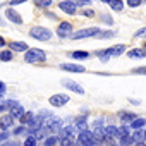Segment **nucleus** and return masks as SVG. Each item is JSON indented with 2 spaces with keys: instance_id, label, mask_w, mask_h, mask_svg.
Segmentation results:
<instances>
[{
  "instance_id": "f257e3e1",
  "label": "nucleus",
  "mask_w": 146,
  "mask_h": 146,
  "mask_svg": "<svg viewBox=\"0 0 146 146\" xmlns=\"http://www.w3.org/2000/svg\"><path fill=\"white\" fill-rule=\"evenodd\" d=\"M24 60L28 64H38V62H45L46 60V55L40 48H29L26 52V55H24Z\"/></svg>"
},
{
  "instance_id": "f03ea898",
  "label": "nucleus",
  "mask_w": 146,
  "mask_h": 146,
  "mask_svg": "<svg viewBox=\"0 0 146 146\" xmlns=\"http://www.w3.org/2000/svg\"><path fill=\"white\" fill-rule=\"evenodd\" d=\"M29 36L35 38V40H40V41H48L52 38V33L46 29V28H41V26H33L29 29Z\"/></svg>"
},
{
  "instance_id": "7ed1b4c3",
  "label": "nucleus",
  "mask_w": 146,
  "mask_h": 146,
  "mask_svg": "<svg viewBox=\"0 0 146 146\" xmlns=\"http://www.w3.org/2000/svg\"><path fill=\"white\" fill-rule=\"evenodd\" d=\"M78 141L81 146H98V143L95 141L93 137V132L91 131H83V132H78Z\"/></svg>"
},
{
  "instance_id": "20e7f679",
  "label": "nucleus",
  "mask_w": 146,
  "mask_h": 146,
  "mask_svg": "<svg viewBox=\"0 0 146 146\" xmlns=\"http://www.w3.org/2000/svg\"><path fill=\"white\" fill-rule=\"evenodd\" d=\"M100 33L98 28H86V29H79L76 33H72V40H83V38H88V36H96Z\"/></svg>"
},
{
  "instance_id": "39448f33",
  "label": "nucleus",
  "mask_w": 146,
  "mask_h": 146,
  "mask_svg": "<svg viewBox=\"0 0 146 146\" xmlns=\"http://www.w3.org/2000/svg\"><path fill=\"white\" fill-rule=\"evenodd\" d=\"M125 50V45H117V46H112V48H107V50H100L96 52V55H108V57H117V55H122Z\"/></svg>"
},
{
  "instance_id": "423d86ee",
  "label": "nucleus",
  "mask_w": 146,
  "mask_h": 146,
  "mask_svg": "<svg viewBox=\"0 0 146 146\" xmlns=\"http://www.w3.org/2000/svg\"><path fill=\"white\" fill-rule=\"evenodd\" d=\"M60 83H62V86H65L69 91H74V93H78V95H84L83 86L78 84V83H74V81H70V79H62Z\"/></svg>"
},
{
  "instance_id": "0eeeda50",
  "label": "nucleus",
  "mask_w": 146,
  "mask_h": 146,
  "mask_svg": "<svg viewBox=\"0 0 146 146\" xmlns=\"http://www.w3.org/2000/svg\"><path fill=\"white\" fill-rule=\"evenodd\" d=\"M50 105H53V107H62V105H65L67 102H69V96L67 95H53V96H50Z\"/></svg>"
},
{
  "instance_id": "6e6552de",
  "label": "nucleus",
  "mask_w": 146,
  "mask_h": 146,
  "mask_svg": "<svg viewBox=\"0 0 146 146\" xmlns=\"http://www.w3.org/2000/svg\"><path fill=\"white\" fill-rule=\"evenodd\" d=\"M70 31H72V24L70 23H60V26L57 28V35L60 38H65L67 35H70Z\"/></svg>"
},
{
  "instance_id": "1a4fd4ad",
  "label": "nucleus",
  "mask_w": 146,
  "mask_h": 146,
  "mask_svg": "<svg viewBox=\"0 0 146 146\" xmlns=\"http://www.w3.org/2000/svg\"><path fill=\"white\" fill-rule=\"evenodd\" d=\"M60 69L62 70H69V72H84L83 65H79V64H69V62L60 64Z\"/></svg>"
},
{
  "instance_id": "9d476101",
  "label": "nucleus",
  "mask_w": 146,
  "mask_h": 146,
  "mask_svg": "<svg viewBox=\"0 0 146 146\" xmlns=\"http://www.w3.org/2000/svg\"><path fill=\"white\" fill-rule=\"evenodd\" d=\"M74 134H76V127L72 125H64L60 129V139H72Z\"/></svg>"
},
{
  "instance_id": "9b49d317",
  "label": "nucleus",
  "mask_w": 146,
  "mask_h": 146,
  "mask_svg": "<svg viewBox=\"0 0 146 146\" xmlns=\"http://www.w3.org/2000/svg\"><path fill=\"white\" fill-rule=\"evenodd\" d=\"M60 11L62 12H65V14H76L78 12V7L74 5V4H70L69 0H65V2H60Z\"/></svg>"
},
{
  "instance_id": "f8f14e48",
  "label": "nucleus",
  "mask_w": 146,
  "mask_h": 146,
  "mask_svg": "<svg viewBox=\"0 0 146 146\" xmlns=\"http://www.w3.org/2000/svg\"><path fill=\"white\" fill-rule=\"evenodd\" d=\"M5 16H7V19H9L11 23H14V24H21V23H23V17H21L14 9H7Z\"/></svg>"
},
{
  "instance_id": "ddd939ff",
  "label": "nucleus",
  "mask_w": 146,
  "mask_h": 146,
  "mask_svg": "<svg viewBox=\"0 0 146 146\" xmlns=\"http://www.w3.org/2000/svg\"><path fill=\"white\" fill-rule=\"evenodd\" d=\"M131 136H132L134 144H136V143H144V141H146V132H144V129H136Z\"/></svg>"
},
{
  "instance_id": "4468645a",
  "label": "nucleus",
  "mask_w": 146,
  "mask_h": 146,
  "mask_svg": "<svg viewBox=\"0 0 146 146\" xmlns=\"http://www.w3.org/2000/svg\"><path fill=\"white\" fill-rule=\"evenodd\" d=\"M12 124H14V117H12V115H5V117L0 119V127H2L4 131L11 129V127H12Z\"/></svg>"
},
{
  "instance_id": "2eb2a0df",
  "label": "nucleus",
  "mask_w": 146,
  "mask_h": 146,
  "mask_svg": "<svg viewBox=\"0 0 146 146\" xmlns=\"http://www.w3.org/2000/svg\"><path fill=\"white\" fill-rule=\"evenodd\" d=\"M24 113H26V112H24V107H23V105H19V103H17V105H14V107L11 108V115H12L14 119H21Z\"/></svg>"
},
{
  "instance_id": "dca6fc26",
  "label": "nucleus",
  "mask_w": 146,
  "mask_h": 146,
  "mask_svg": "<svg viewBox=\"0 0 146 146\" xmlns=\"http://www.w3.org/2000/svg\"><path fill=\"white\" fill-rule=\"evenodd\" d=\"M11 50H16V52H24V50H29L28 45L24 41H11Z\"/></svg>"
},
{
  "instance_id": "f3484780",
  "label": "nucleus",
  "mask_w": 146,
  "mask_h": 146,
  "mask_svg": "<svg viewBox=\"0 0 146 146\" xmlns=\"http://www.w3.org/2000/svg\"><path fill=\"white\" fill-rule=\"evenodd\" d=\"M131 58H144L146 57V50H143V48H134V50H129V53H127Z\"/></svg>"
},
{
  "instance_id": "a211bd4d",
  "label": "nucleus",
  "mask_w": 146,
  "mask_h": 146,
  "mask_svg": "<svg viewBox=\"0 0 146 146\" xmlns=\"http://www.w3.org/2000/svg\"><path fill=\"white\" fill-rule=\"evenodd\" d=\"M76 127H78V131H79V132H83V131H90V129H88L86 117H79V119L76 120Z\"/></svg>"
},
{
  "instance_id": "6ab92c4d",
  "label": "nucleus",
  "mask_w": 146,
  "mask_h": 146,
  "mask_svg": "<svg viewBox=\"0 0 146 146\" xmlns=\"http://www.w3.org/2000/svg\"><path fill=\"white\" fill-rule=\"evenodd\" d=\"M105 132L108 137H119V127H115V125H107Z\"/></svg>"
},
{
  "instance_id": "aec40b11",
  "label": "nucleus",
  "mask_w": 146,
  "mask_h": 146,
  "mask_svg": "<svg viewBox=\"0 0 146 146\" xmlns=\"http://www.w3.org/2000/svg\"><path fill=\"white\" fill-rule=\"evenodd\" d=\"M33 119H35V113H33V112H26V113H24L19 120H21V124H23V125H28Z\"/></svg>"
},
{
  "instance_id": "412c9836",
  "label": "nucleus",
  "mask_w": 146,
  "mask_h": 146,
  "mask_svg": "<svg viewBox=\"0 0 146 146\" xmlns=\"http://www.w3.org/2000/svg\"><path fill=\"white\" fill-rule=\"evenodd\" d=\"M108 5H110L113 11H122V9H124L122 0H108Z\"/></svg>"
},
{
  "instance_id": "4be33fe9",
  "label": "nucleus",
  "mask_w": 146,
  "mask_h": 146,
  "mask_svg": "<svg viewBox=\"0 0 146 146\" xmlns=\"http://www.w3.org/2000/svg\"><path fill=\"white\" fill-rule=\"evenodd\" d=\"M131 125H132V129H134V131H136V129H141V127H144V125H146V119H139V117H137L136 120H132V122H131Z\"/></svg>"
},
{
  "instance_id": "5701e85b",
  "label": "nucleus",
  "mask_w": 146,
  "mask_h": 146,
  "mask_svg": "<svg viewBox=\"0 0 146 146\" xmlns=\"http://www.w3.org/2000/svg\"><path fill=\"white\" fill-rule=\"evenodd\" d=\"M113 36H115V31H100L96 35V38H100V40H107V38H113Z\"/></svg>"
},
{
  "instance_id": "b1692460",
  "label": "nucleus",
  "mask_w": 146,
  "mask_h": 146,
  "mask_svg": "<svg viewBox=\"0 0 146 146\" xmlns=\"http://www.w3.org/2000/svg\"><path fill=\"white\" fill-rule=\"evenodd\" d=\"M119 115H120V119H124L125 122H132V120H136V119H137L134 113H129V112H120Z\"/></svg>"
},
{
  "instance_id": "393cba45",
  "label": "nucleus",
  "mask_w": 146,
  "mask_h": 146,
  "mask_svg": "<svg viewBox=\"0 0 146 146\" xmlns=\"http://www.w3.org/2000/svg\"><path fill=\"white\" fill-rule=\"evenodd\" d=\"M35 4L40 7V9H46L52 5V0H35Z\"/></svg>"
},
{
  "instance_id": "a878e982",
  "label": "nucleus",
  "mask_w": 146,
  "mask_h": 146,
  "mask_svg": "<svg viewBox=\"0 0 146 146\" xmlns=\"http://www.w3.org/2000/svg\"><path fill=\"white\" fill-rule=\"evenodd\" d=\"M58 143V139L55 137V136H50V137H46L45 141H43V146H55Z\"/></svg>"
},
{
  "instance_id": "bb28decb",
  "label": "nucleus",
  "mask_w": 146,
  "mask_h": 146,
  "mask_svg": "<svg viewBox=\"0 0 146 146\" xmlns=\"http://www.w3.org/2000/svg\"><path fill=\"white\" fill-rule=\"evenodd\" d=\"M12 58V53H11V50H4L2 53H0V60H4V62H9Z\"/></svg>"
},
{
  "instance_id": "cd10ccee",
  "label": "nucleus",
  "mask_w": 146,
  "mask_h": 146,
  "mask_svg": "<svg viewBox=\"0 0 146 146\" xmlns=\"http://www.w3.org/2000/svg\"><path fill=\"white\" fill-rule=\"evenodd\" d=\"M125 136H131V134H129V127H125V125L119 127V139H120V137H125Z\"/></svg>"
},
{
  "instance_id": "c85d7f7f",
  "label": "nucleus",
  "mask_w": 146,
  "mask_h": 146,
  "mask_svg": "<svg viewBox=\"0 0 146 146\" xmlns=\"http://www.w3.org/2000/svg\"><path fill=\"white\" fill-rule=\"evenodd\" d=\"M36 144H38V141H36V137H35L33 134L24 141V146H36Z\"/></svg>"
},
{
  "instance_id": "c756f323",
  "label": "nucleus",
  "mask_w": 146,
  "mask_h": 146,
  "mask_svg": "<svg viewBox=\"0 0 146 146\" xmlns=\"http://www.w3.org/2000/svg\"><path fill=\"white\" fill-rule=\"evenodd\" d=\"M70 4H74L76 7H81V5H90V0H69Z\"/></svg>"
},
{
  "instance_id": "7c9ffc66",
  "label": "nucleus",
  "mask_w": 146,
  "mask_h": 146,
  "mask_svg": "<svg viewBox=\"0 0 146 146\" xmlns=\"http://www.w3.org/2000/svg\"><path fill=\"white\" fill-rule=\"evenodd\" d=\"M70 55L74 57V58H88V57H90V55H88L86 52H72Z\"/></svg>"
},
{
  "instance_id": "2f4dec72",
  "label": "nucleus",
  "mask_w": 146,
  "mask_h": 146,
  "mask_svg": "<svg viewBox=\"0 0 146 146\" xmlns=\"http://www.w3.org/2000/svg\"><path fill=\"white\" fill-rule=\"evenodd\" d=\"M134 38H146V28L136 31V33H134Z\"/></svg>"
},
{
  "instance_id": "473e14b6",
  "label": "nucleus",
  "mask_w": 146,
  "mask_h": 146,
  "mask_svg": "<svg viewBox=\"0 0 146 146\" xmlns=\"http://www.w3.org/2000/svg\"><path fill=\"white\" fill-rule=\"evenodd\" d=\"M129 7H139L141 5V0H127Z\"/></svg>"
},
{
  "instance_id": "72a5a7b5",
  "label": "nucleus",
  "mask_w": 146,
  "mask_h": 146,
  "mask_svg": "<svg viewBox=\"0 0 146 146\" xmlns=\"http://www.w3.org/2000/svg\"><path fill=\"white\" fill-rule=\"evenodd\" d=\"M81 14H84V16H88V17H93V16H95V11H93V9H84V11H81Z\"/></svg>"
},
{
  "instance_id": "f704fd0d",
  "label": "nucleus",
  "mask_w": 146,
  "mask_h": 146,
  "mask_svg": "<svg viewBox=\"0 0 146 146\" xmlns=\"http://www.w3.org/2000/svg\"><path fill=\"white\" fill-rule=\"evenodd\" d=\"M62 146H76V143L72 139H62Z\"/></svg>"
},
{
  "instance_id": "c9c22d12",
  "label": "nucleus",
  "mask_w": 146,
  "mask_h": 146,
  "mask_svg": "<svg viewBox=\"0 0 146 146\" xmlns=\"http://www.w3.org/2000/svg\"><path fill=\"white\" fill-rule=\"evenodd\" d=\"M134 74H146V67H137V69H132Z\"/></svg>"
},
{
  "instance_id": "e433bc0d",
  "label": "nucleus",
  "mask_w": 146,
  "mask_h": 146,
  "mask_svg": "<svg viewBox=\"0 0 146 146\" xmlns=\"http://www.w3.org/2000/svg\"><path fill=\"white\" fill-rule=\"evenodd\" d=\"M96 127H103V120H102V119H96V120L93 122V129H96Z\"/></svg>"
},
{
  "instance_id": "4c0bfd02",
  "label": "nucleus",
  "mask_w": 146,
  "mask_h": 146,
  "mask_svg": "<svg viewBox=\"0 0 146 146\" xmlns=\"http://www.w3.org/2000/svg\"><path fill=\"white\" fill-rule=\"evenodd\" d=\"M23 132H26L24 125H19V127H16V129H14V134H23Z\"/></svg>"
},
{
  "instance_id": "58836bf2",
  "label": "nucleus",
  "mask_w": 146,
  "mask_h": 146,
  "mask_svg": "<svg viewBox=\"0 0 146 146\" xmlns=\"http://www.w3.org/2000/svg\"><path fill=\"white\" fill-rule=\"evenodd\" d=\"M5 90H7V86H5L4 83H0V95H4V93H5Z\"/></svg>"
},
{
  "instance_id": "ea45409f",
  "label": "nucleus",
  "mask_w": 146,
  "mask_h": 146,
  "mask_svg": "<svg viewBox=\"0 0 146 146\" xmlns=\"http://www.w3.org/2000/svg\"><path fill=\"white\" fill-rule=\"evenodd\" d=\"M9 137V132H2V134H0V141H5Z\"/></svg>"
},
{
  "instance_id": "a19ab883",
  "label": "nucleus",
  "mask_w": 146,
  "mask_h": 146,
  "mask_svg": "<svg viewBox=\"0 0 146 146\" xmlns=\"http://www.w3.org/2000/svg\"><path fill=\"white\" fill-rule=\"evenodd\" d=\"M26 0H11V5H17V4H23Z\"/></svg>"
},
{
  "instance_id": "79ce46f5",
  "label": "nucleus",
  "mask_w": 146,
  "mask_h": 146,
  "mask_svg": "<svg viewBox=\"0 0 146 146\" xmlns=\"http://www.w3.org/2000/svg\"><path fill=\"white\" fill-rule=\"evenodd\" d=\"M103 21H105L107 24H112V17H110V16H103Z\"/></svg>"
},
{
  "instance_id": "37998d69",
  "label": "nucleus",
  "mask_w": 146,
  "mask_h": 146,
  "mask_svg": "<svg viewBox=\"0 0 146 146\" xmlns=\"http://www.w3.org/2000/svg\"><path fill=\"white\" fill-rule=\"evenodd\" d=\"M4 45H5V40H4V38H2V36H0V48H2V46H4Z\"/></svg>"
},
{
  "instance_id": "c03bdc74",
  "label": "nucleus",
  "mask_w": 146,
  "mask_h": 146,
  "mask_svg": "<svg viewBox=\"0 0 146 146\" xmlns=\"http://www.w3.org/2000/svg\"><path fill=\"white\" fill-rule=\"evenodd\" d=\"M129 102H131V103H134V105H139V100H132V98H131Z\"/></svg>"
},
{
  "instance_id": "a18cd8bd",
  "label": "nucleus",
  "mask_w": 146,
  "mask_h": 146,
  "mask_svg": "<svg viewBox=\"0 0 146 146\" xmlns=\"http://www.w3.org/2000/svg\"><path fill=\"white\" fill-rule=\"evenodd\" d=\"M4 146H16V143H5Z\"/></svg>"
},
{
  "instance_id": "49530a36",
  "label": "nucleus",
  "mask_w": 146,
  "mask_h": 146,
  "mask_svg": "<svg viewBox=\"0 0 146 146\" xmlns=\"http://www.w3.org/2000/svg\"><path fill=\"white\" fill-rule=\"evenodd\" d=\"M102 2H108V0H102Z\"/></svg>"
},
{
  "instance_id": "de8ad7c7",
  "label": "nucleus",
  "mask_w": 146,
  "mask_h": 146,
  "mask_svg": "<svg viewBox=\"0 0 146 146\" xmlns=\"http://www.w3.org/2000/svg\"><path fill=\"white\" fill-rule=\"evenodd\" d=\"M144 48H146V45H144Z\"/></svg>"
},
{
  "instance_id": "09e8293b",
  "label": "nucleus",
  "mask_w": 146,
  "mask_h": 146,
  "mask_svg": "<svg viewBox=\"0 0 146 146\" xmlns=\"http://www.w3.org/2000/svg\"><path fill=\"white\" fill-rule=\"evenodd\" d=\"M144 132H146V129H144Z\"/></svg>"
}]
</instances>
